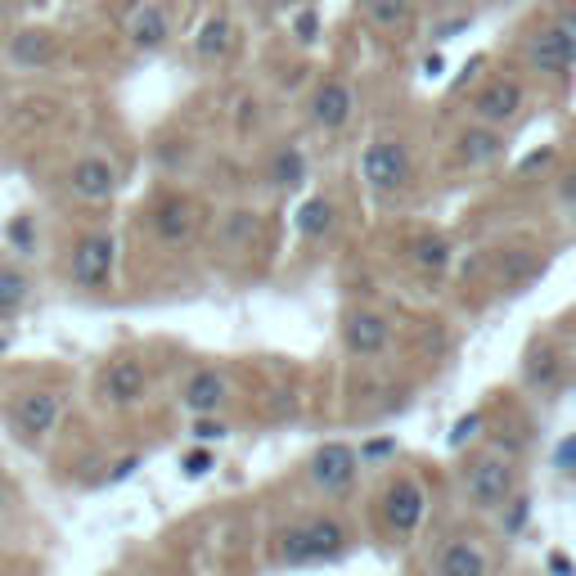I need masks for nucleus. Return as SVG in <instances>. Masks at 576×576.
<instances>
[{"label":"nucleus","mask_w":576,"mask_h":576,"mask_svg":"<svg viewBox=\"0 0 576 576\" xmlns=\"http://www.w3.org/2000/svg\"><path fill=\"white\" fill-rule=\"evenodd\" d=\"M558 27L567 32V41H572V50H576V9H567V14L558 18Z\"/></svg>","instance_id":"473e14b6"},{"label":"nucleus","mask_w":576,"mask_h":576,"mask_svg":"<svg viewBox=\"0 0 576 576\" xmlns=\"http://www.w3.org/2000/svg\"><path fill=\"white\" fill-rule=\"evenodd\" d=\"M230 50H234V23L225 14H207L203 23H198V32H194V54L203 63H216Z\"/></svg>","instance_id":"f3484780"},{"label":"nucleus","mask_w":576,"mask_h":576,"mask_svg":"<svg viewBox=\"0 0 576 576\" xmlns=\"http://www.w3.org/2000/svg\"><path fill=\"white\" fill-rule=\"evenodd\" d=\"M347 549V527L338 518H302L279 531V558L293 567L306 563H329Z\"/></svg>","instance_id":"f257e3e1"},{"label":"nucleus","mask_w":576,"mask_h":576,"mask_svg":"<svg viewBox=\"0 0 576 576\" xmlns=\"http://www.w3.org/2000/svg\"><path fill=\"white\" fill-rule=\"evenodd\" d=\"M423 513H428V495H423V486L414 482V477H396V482L383 491V518L396 536L419 531Z\"/></svg>","instance_id":"423d86ee"},{"label":"nucleus","mask_w":576,"mask_h":576,"mask_svg":"<svg viewBox=\"0 0 576 576\" xmlns=\"http://www.w3.org/2000/svg\"><path fill=\"white\" fill-rule=\"evenodd\" d=\"M99 392H104V401H113V405H135V401H144V392H149V374H144L140 360L117 356V360H108L104 378H99Z\"/></svg>","instance_id":"1a4fd4ad"},{"label":"nucleus","mask_w":576,"mask_h":576,"mask_svg":"<svg viewBox=\"0 0 576 576\" xmlns=\"http://www.w3.org/2000/svg\"><path fill=\"white\" fill-rule=\"evenodd\" d=\"M293 225H297V234H302V239H324V234L333 230V203L324 194L320 198H306V203L297 207Z\"/></svg>","instance_id":"6ab92c4d"},{"label":"nucleus","mask_w":576,"mask_h":576,"mask_svg":"<svg viewBox=\"0 0 576 576\" xmlns=\"http://www.w3.org/2000/svg\"><path fill=\"white\" fill-rule=\"evenodd\" d=\"M68 189L72 198H81V203H104V198H113L117 189V167L108 158H77L68 171Z\"/></svg>","instance_id":"6e6552de"},{"label":"nucleus","mask_w":576,"mask_h":576,"mask_svg":"<svg viewBox=\"0 0 576 576\" xmlns=\"http://www.w3.org/2000/svg\"><path fill=\"white\" fill-rule=\"evenodd\" d=\"M477 428H482V414H464V419L455 423V428H450V446H464V441H473L477 437Z\"/></svg>","instance_id":"c85d7f7f"},{"label":"nucleus","mask_w":576,"mask_h":576,"mask_svg":"<svg viewBox=\"0 0 576 576\" xmlns=\"http://www.w3.org/2000/svg\"><path fill=\"white\" fill-rule=\"evenodd\" d=\"M180 468H185V477H203L207 468H212V450H189V455L180 459Z\"/></svg>","instance_id":"7c9ffc66"},{"label":"nucleus","mask_w":576,"mask_h":576,"mask_svg":"<svg viewBox=\"0 0 576 576\" xmlns=\"http://www.w3.org/2000/svg\"><path fill=\"white\" fill-rule=\"evenodd\" d=\"M437 576H486V558L477 545L468 540H455L437 554Z\"/></svg>","instance_id":"a211bd4d"},{"label":"nucleus","mask_w":576,"mask_h":576,"mask_svg":"<svg viewBox=\"0 0 576 576\" xmlns=\"http://www.w3.org/2000/svg\"><path fill=\"white\" fill-rule=\"evenodd\" d=\"M9 54H14L18 63H50L54 59V36L50 32H18L14 45H9Z\"/></svg>","instance_id":"b1692460"},{"label":"nucleus","mask_w":576,"mask_h":576,"mask_svg":"<svg viewBox=\"0 0 576 576\" xmlns=\"http://www.w3.org/2000/svg\"><path fill=\"white\" fill-rule=\"evenodd\" d=\"M563 198H567V203H576V176L563 185Z\"/></svg>","instance_id":"e433bc0d"},{"label":"nucleus","mask_w":576,"mask_h":576,"mask_svg":"<svg viewBox=\"0 0 576 576\" xmlns=\"http://www.w3.org/2000/svg\"><path fill=\"white\" fill-rule=\"evenodd\" d=\"M113 266H117V243L113 234L104 230H90L77 239V248H72V261H68V275L77 288H86V293H99V288L113 284Z\"/></svg>","instance_id":"f03ea898"},{"label":"nucleus","mask_w":576,"mask_h":576,"mask_svg":"<svg viewBox=\"0 0 576 576\" xmlns=\"http://www.w3.org/2000/svg\"><path fill=\"white\" fill-rule=\"evenodd\" d=\"M252 234H257V212H230V221H225V239L248 243Z\"/></svg>","instance_id":"bb28decb"},{"label":"nucleus","mask_w":576,"mask_h":576,"mask_svg":"<svg viewBox=\"0 0 576 576\" xmlns=\"http://www.w3.org/2000/svg\"><path fill=\"white\" fill-rule=\"evenodd\" d=\"M527 59H531V68H540V72H567L576 63V50H572V41H567V32L563 27H540L536 36L527 41Z\"/></svg>","instance_id":"f8f14e48"},{"label":"nucleus","mask_w":576,"mask_h":576,"mask_svg":"<svg viewBox=\"0 0 576 576\" xmlns=\"http://www.w3.org/2000/svg\"><path fill=\"white\" fill-rule=\"evenodd\" d=\"M351 113H356V95H351L347 81L329 77L315 86L311 95V122L320 126V131H342V126L351 122Z\"/></svg>","instance_id":"0eeeda50"},{"label":"nucleus","mask_w":576,"mask_h":576,"mask_svg":"<svg viewBox=\"0 0 576 576\" xmlns=\"http://www.w3.org/2000/svg\"><path fill=\"white\" fill-rule=\"evenodd\" d=\"M293 36H297V41H302V45H311L315 36H320V18H315L311 9H302V14L293 18Z\"/></svg>","instance_id":"c756f323"},{"label":"nucleus","mask_w":576,"mask_h":576,"mask_svg":"<svg viewBox=\"0 0 576 576\" xmlns=\"http://www.w3.org/2000/svg\"><path fill=\"white\" fill-rule=\"evenodd\" d=\"M464 491L477 509H500L513 495V464L509 459H477L464 477Z\"/></svg>","instance_id":"39448f33"},{"label":"nucleus","mask_w":576,"mask_h":576,"mask_svg":"<svg viewBox=\"0 0 576 576\" xmlns=\"http://www.w3.org/2000/svg\"><path fill=\"white\" fill-rule=\"evenodd\" d=\"M410 257H414V266L419 270H446L450 266V243L441 239V234H419V239L410 243Z\"/></svg>","instance_id":"5701e85b"},{"label":"nucleus","mask_w":576,"mask_h":576,"mask_svg":"<svg viewBox=\"0 0 576 576\" xmlns=\"http://www.w3.org/2000/svg\"><path fill=\"white\" fill-rule=\"evenodd\" d=\"M27 297H32V279H27L18 266H0V320L14 315Z\"/></svg>","instance_id":"4be33fe9"},{"label":"nucleus","mask_w":576,"mask_h":576,"mask_svg":"<svg viewBox=\"0 0 576 576\" xmlns=\"http://www.w3.org/2000/svg\"><path fill=\"white\" fill-rule=\"evenodd\" d=\"M342 342H347L351 356H378L392 342V324L378 311H351L347 324H342Z\"/></svg>","instance_id":"9b49d317"},{"label":"nucleus","mask_w":576,"mask_h":576,"mask_svg":"<svg viewBox=\"0 0 576 576\" xmlns=\"http://www.w3.org/2000/svg\"><path fill=\"white\" fill-rule=\"evenodd\" d=\"M365 18L374 27H401L405 18H410V0H365Z\"/></svg>","instance_id":"393cba45"},{"label":"nucleus","mask_w":576,"mask_h":576,"mask_svg":"<svg viewBox=\"0 0 576 576\" xmlns=\"http://www.w3.org/2000/svg\"><path fill=\"white\" fill-rule=\"evenodd\" d=\"M0 504H5V482H0Z\"/></svg>","instance_id":"4c0bfd02"},{"label":"nucleus","mask_w":576,"mask_h":576,"mask_svg":"<svg viewBox=\"0 0 576 576\" xmlns=\"http://www.w3.org/2000/svg\"><path fill=\"white\" fill-rule=\"evenodd\" d=\"M360 473V455L347 446V441H324L320 450L311 455V482L320 486L324 495H338L356 482Z\"/></svg>","instance_id":"20e7f679"},{"label":"nucleus","mask_w":576,"mask_h":576,"mask_svg":"<svg viewBox=\"0 0 576 576\" xmlns=\"http://www.w3.org/2000/svg\"><path fill=\"white\" fill-rule=\"evenodd\" d=\"M554 464L563 468V473H576V432H572V437L563 441V446L554 450Z\"/></svg>","instance_id":"2f4dec72"},{"label":"nucleus","mask_w":576,"mask_h":576,"mask_svg":"<svg viewBox=\"0 0 576 576\" xmlns=\"http://www.w3.org/2000/svg\"><path fill=\"white\" fill-rule=\"evenodd\" d=\"M126 41H131L135 50H144V54L162 50V45L171 41V18H167V9L153 5V0H144V5L131 14V23H126Z\"/></svg>","instance_id":"4468645a"},{"label":"nucleus","mask_w":576,"mask_h":576,"mask_svg":"<svg viewBox=\"0 0 576 576\" xmlns=\"http://www.w3.org/2000/svg\"><path fill=\"white\" fill-rule=\"evenodd\" d=\"M0 99H5V86H0Z\"/></svg>","instance_id":"ea45409f"},{"label":"nucleus","mask_w":576,"mask_h":576,"mask_svg":"<svg viewBox=\"0 0 576 576\" xmlns=\"http://www.w3.org/2000/svg\"><path fill=\"white\" fill-rule=\"evenodd\" d=\"M549 567H554L558 576H567V572H572V558H567V554H549Z\"/></svg>","instance_id":"f704fd0d"},{"label":"nucleus","mask_w":576,"mask_h":576,"mask_svg":"<svg viewBox=\"0 0 576 576\" xmlns=\"http://www.w3.org/2000/svg\"><path fill=\"white\" fill-rule=\"evenodd\" d=\"M0 351H5V333H0Z\"/></svg>","instance_id":"58836bf2"},{"label":"nucleus","mask_w":576,"mask_h":576,"mask_svg":"<svg viewBox=\"0 0 576 576\" xmlns=\"http://www.w3.org/2000/svg\"><path fill=\"white\" fill-rule=\"evenodd\" d=\"M459 158L468 162V167H482V162L500 158V135L486 131V126H473V131L459 135Z\"/></svg>","instance_id":"aec40b11"},{"label":"nucleus","mask_w":576,"mask_h":576,"mask_svg":"<svg viewBox=\"0 0 576 576\" xmlns=\"http://www.w3.org/2000/svg\"><path fill=\"white\" fill-rule=\"evenodd\" d=\"M360 180H365L374 194H396V189L410 185V153L401 140H374L360 153Z\"/></svg>","instance_id":"7ed1b4c3"},{"label":"nucleus","mask_w":576,"mask_h":576,"mask_svg":"<svg viewBox=\"0 0 576 576\" xmlns=\"http://www.w3.org/2000/svg\"><path fill=\"white\" fill-rule=\"evenodd\" d=\"M149 225H153V234H158L162 243H185L189 234H194V203L189 198H180V194H171V198H162L158 207H153V216H149Z\"/></svg>","instance_id":"dca6fc26"},{"label":"nucleus","mask_w":576,"mask_h":576,"mask_svg":"<svg viewBox=\"0 0 576 576\" xmlns=\"http://www.w3.org/2000/svg\"><path fill=\"white\" fill-rule=\"evenodd\" d=\"M423 72H428V77H441V54H428V59H423Z\"/></svg>","instance_id":"c9c22d12"},{"label":"nucleus","mask_w":576,"mask_h":576,"mask_svg":"<svg viewBox=\"0 0 576 576\" xmlns=\"http://www.w3.org/2000/svg\"><path fill=\"white\" fill-rule=\"evenodd\" d=\"M59 423V396L54 392H27L14 405V432L23 441H41Z\"/></svg>","instance_id":"9d476101"},{"label":"nucleus","mask_w":576,"mask_h":576,"mask_svg":"<svg viewBox=\"0 0 576 576\" xmlns=\"http://www.w3.org/2000/svg\"><path fill=\"white\" fill-rule=\"evenodd\" d=\"M225 378L216 374V369H194V374L185 378V387H180V405H185L189 414H216L225 405Z\"/></svg>","instance_id":"2eb2a0df"},{"label":"nucleus","mask_w":576,"mask_h":576,"mask_svg":"<svg viewBox=\"0 0 576 576\" xmlns=\"http://www.w3.org/2000/svg\"><path fill=\"white\" fill-rule=\"evenodd\" d=\"M527 383L531 387H558V356L545 347H536L527 356Z\"/></svg>","instance_id":"a878e982"},{"label":"nucleus","mask_w":576,"mask_h":576,"mask_svg":"<svg viewBox=\"0 0 576 576\" xmlns=\"http://www.w3.org/2000/svg\"><path fill=\"white\" fill-rule=\"evenodd\" d=\"M302 180H306V158H302V149L284 144V149L270 158V185L293 189V185H302Z\"/></svg>","instance_id":"412c9836"},{"label":"nucleus","mask_w":576,"mask_h":576,"mask_svg":"<svg viewBox=\"0 0 576 576\" xmlns=\"http://www.w3.org/2000/svg\"><path fill=\"white\" fill-rule=\"evenodd\" d=\"M518 108H522V90H518V81H509V77L486 81V86L477 90V99H473V113L482 117L486 126L509 122V117L518 113Z\"/></svg>","instance_id":"ddd939ff"},{"label":"nucleus","mask_w":576,"mask_h":576,"mask_svg":"<svg viewBox=\"0 0 576 576\" xmlns=\"http://www.w3.org/2000/svg\"><path fill=\"white\" fill-rule=\"evenodd\" d=\"M135 468H140V459H135V455H131V459H122V464H117V473L108 477V482H122V477H131Z\"/></svg>","instance_id":"72a5a7b5"},{"label":"nucleus","mask_w":576,"mask_h":576,"mask_svg":"<svg viewBox=\"0 0 576 576\" xmlns=\"http://www.w3.org/2000/svg\"><path fill=\"white\" fill-rule=\"evenodd\" d=\"M225 432H230V428H225L221 419H212V414H198V419H194V441H203V446H207V441H221Z\"/></svg>","instance_id":"cd10ccee"}]
</instances>
